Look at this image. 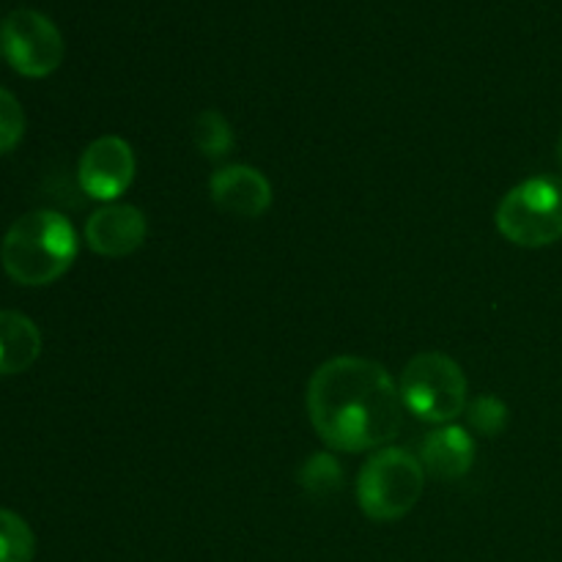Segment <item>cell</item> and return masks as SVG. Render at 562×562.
I'll return each instance as SVG.
<instances>
[{
  "label": "cell",
  "mask_w": 562,
  "mask_h": 562,
  "mask_svg": "<svg viewBox=\"0 0 562 562\" xmlns=\"http://www.w3.org/2000/svg\"><path fill=\"white\" fill-rule=\"evenodd\" d=\"M477 456L475 437L464 426H439L437 431L426 434L420 445V464L426 475L439 477V481H459L472 470Z\"/></svg>",
  "instance_id": "cell-10"
},
{
  "label": "cell",
  "mask_w": 562,
  "mask_h": 562,
  "mask_svg": "<svg viewBox=\"0 0 562 562\" xmlns=\"http://www.w3.org/2000/svg\"><path fill=\"white\" fill-rule=\"evenodd\" d=\"M467 423L472 431L481 437H499L508 426V406L497 398V395H481L472 404H467Z\"/></svg>",
  "instance_id": "cell-14"
},
{
  "label": "cell",
  "mask_w": 562,
  "mask_h": 562,
  "mask_svg": "<svg viewBox=\"0 0 562 562\" xmlns=\"http://www.w3.org/2000/svg\"><path fill=\"white\" fill-rule=\"evenodd\" d=\"M22 135H25V110L14 93L0 88V154L14 151Z\"/></svg>",
  "instance_id": "cell-16"
},
{
  "label": "cell",
  "mask_w": 562,
  "mask_h": 562,
  "mask_svg": "<svg viewBox=\"0 0 562 562\" xmlns=\"http://www.w3.org/2000/svg\"><path fill=\"white\" fill-rule=\"evenodd\" d=\"M77 179L88 198L115 203L135 181V151L119 135L97 137L77 162Z\"/></svg>",
  "instance_id": "cell-7"
},
{
  "label": "cell",
  "mask_w": 562,
  "mask_h": 562,
  "mask_svg": "<svg viewBox=\"0 0 562 562\" xmlns=\"http://www.w3.org/2000/svg\"><path fill=\"white\" fill-rule=\"evenodd\" d=\"M148 236L146 214L130 203H108L86 223V245L97 256L126 258L140 250Z\"/></svg>",
  "instance_id": "cell-9"
},
{
  "label": "cell",
  "mask_w": 562,
  "mask_h": 562,
  "mask_svg": "<svg viewBox=\"0 0 562 562\" xmlns=\"http://www.w3.org/2000/svg\"><path fill=\"white\" fill-rule=\"evenodd\" d=\"M209 195L214 206L241 220L263 217L272 206V184L250 165H225L214 170L209 179Z\"/></svg>",
  "instance_id": "cell-8"
},
{
  "label": "cell",
  "mask_w": 562,
  "mask_h": 562,
  "mask_svg": "<svg viewBox=\"0 0 562 562\" xmlns=\"http://www.w3.org/2000/svg\"><path fill=\"white\" fill-rule=\"evenodd\" d=\"M80 241L60 212L38 209L14 220L0 245L5 274L20 285H49L75 263Z\"/></svg>",
  "instance_id": "cell-2"
},
{
  "label": "cell",
  "mask_w": 562,
  "mask_h": 562,
  "mask_svg": "<svg viewBox=\"0 0 562 562\" xmlns=\"http://www.w3.org/2000/svg\"><path fill=\"white\" fill-rule=\"evenodd\" d=\"M305 404L318 439L338 453L387 448L406 412L387 368L349 355L333 357L313 371Z\"/></svg>",
  "instance_id": "cell-1"
},
{
  "label": "cell",
  "mask_w": 562,
  "mask_h": 562,
  "mask_svg": "<svg viewBox=\"0 0 562 562\" xmlns=\"http://www.w3.org/2000/svg\"><path fill=\"white\" fill-rule=\"evenodd\" d=\"M0 47L9 64L25 77H47L64 64V36L36 9H14L0 25Z\"/></svg>",
  "instance_id": "cell-6"
},
{
  "label": "cell",
  "mask_w": 562,
  "mask_h": 562,
  "mask_svg": "<svg viewBox=\"0 0 562 562\" xmlns=\"http://www.w3.org/2000/svg\"><path fill=\"white\" fill-rule=\"evenodd\" d=\"M192 137H195L198 151L206 159H225L236 146V137L228 119L223 113H217V110H203L198 115Z\"/></svg>",
  "instance_id": "cell-12"
},
{
  "label": "cell",
  "mask_w": 562,
  "mask_h": 562,
  "mask_svg": "<svg viewBox=\"0 0 562 562\" xmlns=\"http://www.w3.org/2000/svg\"><path fill=\"white\" fill-rule=\"evenodd\" d=\"M42 355V333L27 316L0 311V376L25 373Z\"/></svg>",
  "instance_id": "cell-11"
},
{
  "label": "cell",
  "mask_w": 562,
  "mask_h": 562,
  "mask_svg": "<svg viewBox=\"0 0 562 562\" xmlns=\"http://www.w3.org/2000/svg\"><path fill=\"white\" fill-rule=\"evenodd\" d=\"M426 488L420 459L404 448L376 450L357 475V503L373 521H398L415 510Z\"/></svg>",
  "instance_id": "cell-4"
},
{
  "label": "cell",
  "mask_w": 562,
  "mask_h": 562,
  "mask_svg": "<svg viewBox=\"0 0 562 562\" xmlns=\"http://www.w3.org/2000/svg\"><path fill=\"white\" fill-rule=\"evenodd\" d=\"M302 486L305 492L316 494V497H324V494H333L340 488V481H344V472H340V464L327 453H318L302 467Z\"/></svg>",
  "instance_id": "cell-15"
},
{
  "label": "cell",
  "mask_w": 562,
  "mask_h": 562,
  "mask_svg": "<svg viewBox=\"0 0 562 562\" xmlns=\"http://www.w3.org/2000/svg\"><path fill=\"white\" fill-rule=\"evenodd\" d=\"M558 162H560V168H562V135H560V140H558Z\"/></svg>",
  "instance_id": "cell-17"
},
{
  "label": "cell",
  "mask_w": 562,
  "mask_h": 562,
  "mask_svg": "<svg viewBox=\"0 0 562 562\" xmlns=\"http://www.w3.org/2000/svg\"><path fill=\"white\" fill-rule=\"evenodd\" d=\"M0 53H3V47H0Z\"/></svg>",
  "instance_id": "cell-18"
},
{
  "label": "cell",
  "mask_w": 562,
  "mask_h": 562,
  "mask_svg": "<svg viewBox=\"0 0 562 562\" xmlns=\"http://www.w3.org/2000/svg\"><path fill=\"white\" fill-rule=\"evenodd\" d=\"M398 393L404 409L417 420L434 426H450L467 412V384L464 371L453 357L442 351H420L404 366L398 379Z\"/></svg>",
  "instance_id": "cell-3"
},
{
  "label": "cell",
  "mask_w": 562,
  "mask_h": 562,
  "mask_svg": "<svg viewBox=\"0 0 562 562\" xmlns=\"http://www.w3.org/2000/svg\"><path fill=\"white\" fill-rule=\"evenodd\" d=\"M497 231L516 247L538 250L562 239V176H532L508 190L494 214Z\"/></svg>",
  "instance_id": "cell-5"
},
{
  "label": "cell",
  "mask_w": 562,
  "mask_h": 562,
  "mask_svg": "<svg viewBox=\"0 0 562 562\" xmlns=\"http://www.w3.org/2000/svg\"><path fill=\"white\" fill-rule=\"evenodd\" d=\"M36 538L27 521L14 510L0 508V562H33Z\"/></svg>",
  "instance_id": "cell-13"
}]
</instances>
